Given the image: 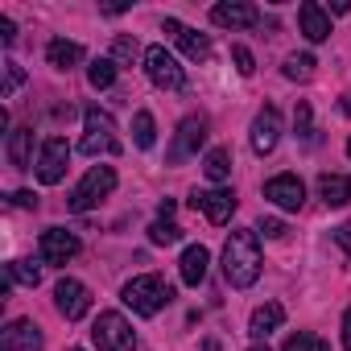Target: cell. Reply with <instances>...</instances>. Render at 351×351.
<instances>
[{
    "mask_svg": "<svg viewBox=\"0 0 351 351\" xmlns=\"http://www.w3.org/2000/svg\"><path fill=\"white\" fill-rule=\"evenodd\" d=\"M124 306L132 310V314H141V318H153L161 306H169L173 302V285L169 281H161L157 273H141V277H132L128 285H124Z\"/></svg>",
    "mask_w": 351,
    "mask_h": 351,
    "instance_id": "cell-2",
    "label": "cell"
},
{
    "mask_svg": "<svg viewBox=\"0 0 351 351\" xmlns=\"http://www.w3.org/2000/svg\"><path fill=\"white\" fill-rule=\"evenodd\" d=\"M136 58H141V46H136V38L120 34V38L112 42V62H116V66H120V62H124V66H132Z\"/></svg>",
    "mask_w": 351,
    "mask_h": 351,
    "instance_id": "cell-28",
    "label": "cell"
},
{
    "mask_svg": "<svg viewBox=\"0 0 351 351\" xmlns=\"http://www.w3.org/2000/svg\"><path fill=\"white\" fill-rule=\"evenodd\" d=\"M339 108H343V116H351V95H343V104H339Z\"/></svg>",
    "mask_w": 351,
    "mask_h": 351,
    "instance_id": "cell-41",
    "label": "cell"
},
{
    "mask_svg": "<svg viewBox=\"0 0 351 351\" xmlns=\"http://www.w3.org/2000/svg\"><path fill=\"white\" fill-rule=\"evenodd\" d=\"M347 157H351V141H347Z\"/></svg>",
    "mask_w": 351,
    "mask_h": 351,
    "instance_id": "cell-43",
    "label": "cell"
},
{
    "mask_svg": "<svg viewBox=\"0 0 351 351\" xmlns=\"http://www.w3.org/2000/svg\"><path fill=\"white\" fill-rule=\"evenodd\" d=\"M54 306H58V314H62L66 322H79V318L91 310V289H87L83 281H75V277H62V281L54 285Z\"/></svg>",
    "mask_w": 351,
    "mask_h": 351,
    "instance_id": "cell-8",
    "label": "cell"
},
{
    "mask_svg": "<svg viewBox=\"0 0 351 351\" xmlns=\"http://www.w3.org/2000/svg\"><path fill=\"white\" fill-rule=\"evenodd\" d=\"M161 29H165L169 38H182V29H186V25H182V21H173V17H165V21H161Z\"/></svg>",
    "mask_w": 351,
    "mask_h": 351,
    "instance_id": "cell-38",
    "label": "cell"
},
{
    "mask_svg": "<svg viewBox=\"0 0 351 351\" xmlns=\"http://www.w3.org/2000/svg\"><path fill=\"white\" fill-rule=\"evenodd\" d=\"M132 141L141 145V149H153V141H157V124H153V112H136L132 116Z\"/></svg>",
    "mask_w": 351,
    "mask_h": 351,
    "instance_id": "cell-26",
    "label": "cell"
},
{
    "mask_svg": "<svg viewBox=\"0 0 351 351\" xmlns=\"http://www.w3.org/2000/svg\"><path fill=\"white\" fill-rule=\"evenodd\" d=\"M191 207H199L215 228H223V223L232 219V211H236V195H232V191H219V186H215V191H195V195H191Z\"/></svg>",
    "mask_w": 351,
    "mask_h": 351,
    "instance_id": "cell-11",
    "label": "cell"
},
{
    "mask_svg": "<svg viewBox=\"0 0 351 351\" xmlns=\"http://www.w3.org/2000/svg\"><path fill=\"white\" fill-rule=\"evenodd\" d=\"M343 347H347V351H351V310H347V314H343Z\"/></svg>",
    "mask_w": 351,
    "mask_h": 351,
    "instance_id": "cell-39",
    "label": "cell"
},
{
    "mask_svg": "<svg viewBox=\"0 0 351 351\" xmlns=\"http://www.w3.org/2000/svg\"><path fill=\"white\" fill-rule=\"evenodd\" d=\"M87 157H99V153H120V141H116V120L104 112V108H87L83 112V145H79Z\"/></svg>",
    "mask_w": 351,
    "mask_h": 351,
    "instance_id": "cell-3",
    "label": "cell"
},
{
    "mask_svg": "<svg viewBox=\"0 0 351 351\" xmlns=\"http://www.w3.org/2000/svg\"><path fill=\"white\" fill-rule=\"evenodd\" d=\"M261 232H265L269 240H285V232H289V228H285L281 219H261Z\"/></svg>",
    "mask_w": 351,
    "mask_h": 351,
    "instance_id": "cell-34",
    "label": "cell"
},
{
    "mask_svg": "<svg viewBox=\"0 0 351 351\" xmlns=\"http://www.w3.org/2000/svg\"><path fill=\"white\" fill-rule=\"evenodd\" d=\"M66 165H71V145L62 136H46L42 157H38V182L42 186H58L66 178Z\"/></svg>",
    "mask_w": 351,
    "mask_h": 351,
    "instance_id": "cell-7",
    "label": "cell"
},
{
    "mask_svg": "<svg viewBox=\"0 0 351 351\" xmlns=\"http://www.w3.org/2000/svg\"><path fill=\"white\" fill-rule=\"evenodd\" d=\"M203 173L211 182H228V173H232V153L228 149H211L207 157H203Z\"/></svg>",
    "mask_w": 351,
    "mask_h": 351,
    "instance_id": "cell-23",
    "label": "cell"
},
{
    "mask_svg": "<svg viewBox=\"0 0 351 351\" xmlns=\"http://www.w3.org/2000/svg\"><path fill=\"white\" fill-rule=\"evenodd\" d=\"M5 277L17 281V285H29V289H34V285L42 281V269H38L34 261H9V265H5Z\"/></svg>",
    "mask_w": 351,
    "mask_h": 351,
    "instance_id": "cell-27",
    "label": "cell"
},
{
    "mask_svg": "<svg viewBox=\"0 0 351 351\" xmlns=\"http://www.w3.org/2000/svg\"><path fill=\"white\" fill-rule=\"evenodd\" d=\"M335 240H339V248L351 256V223H339V228H335Z\"/></svg>",
    "mask_w": 351,
    "mask_h": 351,
    "instance_id": "cell-37",
    "label": "cell"
},
{
    "mask_svg": "<svg viewBox=\"0 0 351 351\" xmlns=\"http://www.w3.org/2000/svg\"><path fill=\"white\" fill-rule=\"evenodd\" d=\"M285 351H330L326 343H318V339H310L306 330H298V335H289L285 339Z\"/></svg>",
    "mask_w": 351,
    "mask_h": 351,
    "instance_id": "cell-32",
    "label": "cell"
},
{
    "mask_svg": "<svg viewBox=\"0 0 351 351\" xmlns=\"http://www.w3.org/2000/svg\"><path fill=\"white\" fill-rule=\"evenodd\" d=\"M293 128H298V136H302V141H310V136H314V112H310V104H306V99L293 108Z\"/></svg>",
    "mask_w": 351,
    "mask_h": 351,
    "instance_id": "cell-30",
    "label": "cell"
},
{
    "mask_svg": "<svg viewBox=\"0 0 351 351\" xmlns=\"http://www.w3.org/2000/svg\"><path fill=\"white\" fill-rule=\"evenodd\" d=\"M0 42H5V46H13V42H17V25H13L9 17H0Z\"/></svg>",
    "mask_w": 351,
    "mask_h": 351,
    "instance_id": "cell-35",
    "label": "cell"
},
{
    "mask_svg": "<svg viewBox=\"0 0 351 351\" xmlns=\"http://www.w3.org/2000/svg\"><path fill=\"white\" fill-rule=\"evenodd\" d=\"M145 75H149L157 87H165V91H182V87H186V75H182L178 58H173L165 46H149V50H145Z\"/></svg>",
    "mask_w": 351,
    "mask_h": 351,
    "instance_id": "cell-6",
    "label": "cell"
},
{
    "mask_svg": "<svg viewBox=\"0 0 351 351\" xmlns=\"http://www.w3.org/2000/svg\"><path fill=\"white\" fill-rule=\"evenodd\" d=\"M211 21H215L219 29H252V25L261 21V13H256L252 5H236V0H232V5H215V9H211Z\"/></svg>",
    "mask_w": 351,
    "mask_h": 351,
    "instance_id": "cell-15",
    "label": "cell"
},
{
    "mask_svg": "<svg viewBox=\"0 0 351 351\" xmlns=\"http://www.w3.org/2000/svg\"><path fill=\"white\" fill-rule=\"evenodd\" d=\"M46 62H50L54 71H71V66L83 62V46H79V42H66V38H54V42L46 46Z\"/></svg>",
    "mask_w": 351,
    "mask_h": 351,
    "instance_id": "cell-20",
    "label": "cell"
},
{
    "mask_svg": "<svg viewBox=\"0 0 351 351\" xmlns=\"http://www.w3.org/2000/svg\"><path fill=\"white\" fill-rule=\"evenodd\" d=\"M91 339H95L99 351H136V335H132V326L120 310H104L91 326Z\"/></svg>",
    "mask_w": 351,
    "mask_h": 351,
    "instance_id": "cell-5",
    "label": "cell"
},
{
    "mask_svg": "<svg viewBox=\"0 0 351 351\" xmlns=\"http://www.w3.org/2000/svg\"><path fill=\"white\" fill-rule=\"evenodd\" d=\"M178 46H182V54H186V58H195V62H207V58H211V38H207V34H199V29H182Z\"/></svg>",
    "mask_w": 351,
    "mask_h": 351,
    "instance_id": "cell-22",
    "label": "cell"
},
{
    "mask_svg": "<svg viewBox=\"0 0 351 351\" xmlns=\"http://www.w3.org/2000/svg\"><path fill=\"white\" fill-rule=\"evenodd\" d=\"M149 240L161 244V248H169V244H178V240H182V228H178V223H169V219H157V223L149 228Z\"/></svg>",
    "mask_w": 351,
    "mask_h": 351,
    "instance_id": "cell-29",
    "label": "cell"
},
{
    "mask_svg": "<svg viewBox=\"0 0 351 351\" xmlns=\"http://www.w3.org/2000/svg\"><path fill=\"white\" fill-rule=\"evenodd\" d=\"M157 211H161V219H169V215H173V199H161V207H157Z\"/></svg>",
    "mask_w": 351,
    "mask_h": 351,
    "instance_id": "cell-40",
    "label": "cell"
},
{
    "mask_svg": "<svg viewBox=\"0 0 351 351\" xmlns=\"http://www.w3.org/2000/svg\"><path fill=\"white\" fill-rule=\"evenodd\" d=\"M13 207L29 211V207H38V195H34V191H17V195H13Z\"/></svg>",
    "mask_w": 351,
    "mask_h": 351,
    "instance_id": "cell-36",
    "label": "cell"
},
{
    "mask_svg": "<svg viewBox=\"0 0 351 351\" xmlns=\"http://www.w3.org/2000/svg\"><path fill=\"white\" fill-rule=\"evenodd\" d=\"M265 199H269L273 207H281V211H302V203H306V186H302L298 173H277V178L265 182Z\"/></svg>",
    "mask_w": 351,
    "mask_h": 351,
    "instance_id": "cell-10",
    "label": "cell"
},
{
    "mask_svg": "<svg viewBox=\"0 0 351 351\" xmlns=\"http://www.w3.org/2000/svg\"><path fill=\"white\" fill-rule=\"evenodd\" d=\"M0 351H42V330L34 318H13L0 335Z\"/></svg>",
    "mask_w": 351,
    "mask_h": 351,
    "instance_id": "cell-13",
    "label": "cell"
},
{
    "mask_svg": "<svg viewBox=\"0 0 351 351\" xmlns=\"http://www.w3.org/2000/svg\"><path fill=\"white\" fill-rule=\"evenodd\" d=\"M252 351H269V347H261V343H256V347H252Z\"/></svg>",
    "mask_w": 351,
    "mask_h": 351,
    "instance_id": "cell-42",
    "label": "cell"
},
{
    "mask_svg": "<svg viewBox=\"0 0 351 351\" xmlns=\"http://www.w3.org/2000/svg\"><path fill=\"white\" fill-rule=\"evenodd\" d=\"M116 191V169L112 165H91L87 169V178L71 191V199H66V207L71 211H91L99 199H108Z\"/></svg>",
    "mask_w": 351,
    "mask_h": 351,
    "instance_id": "cell-4",
    "label": "cell"
},
{
    "mask_svg": "<svg viewBox=\"0 0 351 351\" xmlns=\"http://www.w3.org/2000/svg\"><path fill=\"white\" fill-rule=\"evenodd\" d=\"M223 277L232 281V289H248L261 277V240L248 228H236L223 244Z\"/></svg>",
    "mask_w": 351,
    "mask_h": 351,
    "instance_id": "cell-1",
    "label": "cell"
},
{
    "mask_svg": "<svg viewBox=\"0 0 351 351\" xmlns=\"http://www.w3.org/2000/svg\"><path fill=\"white\" fill-rule=\"evenodd\" d=\"M281 322H285V306H281V302H265V306L252 310V318H248V335H252V339H265V335L277 330Z\"/></svg>",
    "mask_w": 351,
    "mask_h": 351,
    "instance_id": "cell-17",
    "label": "cell"
},
{
    "mask_svg": "<svg viewBox=\"0 0 351 351\" xmlns=\"http://www.w3.org/2000/svg\"><path fill=\"white\" fill-rule=\"evenodd\" d=\"M42 261L46 265H66V261H75L79 256V236L75 232H66V228H50V232H42Z\"/></svg>",
    "mask_w": 351,
    "mask_h": 351,
    "instance_id": "cell-12",
    "label": "cell"
},
{
    "mask_svg": "<svg viewBox=\"0 0 351 351\" xmlns=\"http://www.w3.org/2000/svg\"><path fill=\"white\" fill-rule=\"evenodd\" d=\"M29 145H34V128H13L9 132V165L13 169H29Z\"/></svg>",
    "mask_w": 351,
    "mask_h": 351,
    "instance_id": "cell-21",
    "label": "cell"
},
{
    "mask_svg": "<svg viewBox=\"0 0 351 351\" xmlns=\"http://www.w3.org/2000/svg\"><path fill=\"white\" fill-rule=\"evenodd\" d=\"M277 141H281V112L277 108H261L256 120H252V149L261 157H269L277 149Z\"/></svg>",
    "mask_w": 351,
    "mask_h": 351,
    "instance_id": "cell-14",
    "label": "cell"
},
{
    "mask_svg": "<svg viewBox=\"0 0 351 351\" xmlns=\"http://www.w3.org/2000/svg\"><path fill=\"white\" fill-rule=\"evenodd\" d=\"M203 141H207V120H203V116H186V120L178 124V132H173L169 161H173V165H182L186 157H195V153L203 149Z\"/></svg>",
    "mask_w": 351,
    "mask_h": 351,
    "instance_id": "cell-9",
    "label": "cell"
},
{
    "mask_svg": "<svg viewBox=\"0 0 351 351\" xmlns=\"http://www.w3.org/2000/svg\"><path fill=\"white\" fill-rule=\"evenodd\" d=\"M232 62H236V71H240L244 79L256 71V62H252V50H248V46H232Z\"/></svg>",
    "mask_w": 351,
    "mask_h": 351,
    "instance_id": "cell-33",
    "label": "cell"
},
{
    "mask_svg": "<svg viewBox=\"0 0 351 351\" xmlns=\"http://www.w3.org/2000/svg\"><path fill=\"white\" fill-rule=\"evenodd\" d=\"M298 21H302L306 42H326L330 38V13L322 5H314V0H306V5L298 9Z\"/></svg>",
    "mask_w": 351,
    "mask_h": 351,
    "instance_id": "cell-16",
    "label": "cell"
},
{
    "mask_svg": "<svg viewBox=\"0 0 351 351\" xmlns=\"http://www.w3.org/2000/svg\"><path fill=\"white\" fill-rule=\"evenodd\" d=\"M318 195L326 207H343L351 203V178L347 173H318Z\"/></svg>",
    "mask_w": 351,
    "mask_h": 351,
    "instance_id": "cell-18",
    "label": "cell"
},
{
    "mask_svg": "<svg viewBox=\"0 0 351 351\" xmlns=\"http://www.w3.org/2000/svg\"><path fill=\"white\" fill-rule=\"evenodd\" d=\"M207 265H211V252H207L203 244H191V248L182 252V261H178V273H182L186 285H199V281L207 277Z\"/></svg>",
    "mask_w": 351,
    "mask_h": 351,
    "instance_id": "cell-19",
    "label": "cell"
},
{
    "mask_svg": "<svg viewBox=\"0 0 351 351\" xmlns=\"http://www.w3.org/2000/svg\"><path fill=\"white\" fill-rule=\"evenodd\" d=\"M21 83H25V71H21V62H13V58H9V62H5V87H0V95L9 99Z\"/></svg>",
    "mask_w": 351,
    "mask_h": 351,
    "instance_id": "cell-31",
    "label": "cell"
},
{
    "mask_svg": "<svg viewBox=\"0 0 351 351\" xmlns=\"http://www.w3.org/2000/svg\"><path fill=\"white\" fill-rule=\"evenodd\" d=\"M116 62L112 58H91V66H87V83L95 87V91H104V87H112L116 83Z\"/></svg>",
    "mask_w": 351,
    "mask_h": 351,
    "instance_id": "cell-24",
    "label": "cell"
},
{
    "mask_svg": "<svg viewBox=\"0 0 351 351\" xmlns=\"http://www.w3.org/2000/svg\"><path fill=\"white\" fill-rule=\"evenodd\" d=\"M314 54H289L285 58V79H293V83H310L314 79Z\"/></svg>",
    "mask_w": 351,
    "mask_h": 351,
    "instance_id": "cell-25",
    "label": "cell"
}]
</instances>
